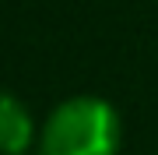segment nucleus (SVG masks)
Instances as JSON below:
<instances>
[{
  "label": "nucleus",
  "instance_id": "nucleus-1",
  "mask_svg": "<svg viewBox=\"0 0 158 155\" xmlns=\"http://www.w3.org/2000/svg\"><path fill=\"white\" fill-rule=\"evenodd\" d=\"M39 155H116L123 123L109 99L70 95L39 127Z\"/></svg>",
  "mask_w": 158,
  "mask_h": 155
},
{
  "label": "nucleus",
  "instance_id": "nucleus-2",
  "mask_svg": "<svg viewBox=\"0 0 158 155\" xmlns=\"http://www.w3.org/2000/svg\"><path fill=\"white\" fill-rule=\"evenodd\" d=\"M39 141L28 106L11 92H0V155H25Z\"/></svg>",
  "mask_w": 158,
  "mask_h": 155
}]
</instances>
